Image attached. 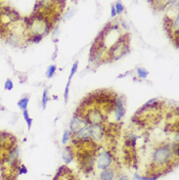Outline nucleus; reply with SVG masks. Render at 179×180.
<instances>
[{
	"mask_svg": "<svg viewBox=\"0 0 179 180\" xmlns=\"http://www.w3.org/2000/svg\"><path fill=\"white\" fill-rule=\"evenodd\" d=\"M174 155L171 151L170 144H163L157 146L153 151L152 160L154 169H168L169 167L173 166Z\"/></svg>",
	"mask_w": 179,
	"mask_h": 180,
	"instance_id": "1",
	"label": "nucleus"
},
{
	"mask_svg": "<svg viewBox=\"0 0 179 180\" xmlns=\"http://www.w3.org/2000/svg\"><path fill=\"white\" fill-rule=\"evenodd\" d=\"M129 39H130V37H129L128 34L120 35L119 39L110 47L109 50H107V57H105V62L116 61L120 60L123 56H125L129 52Z\"/></svg>",
	"mask_w": 179,
	"mask_h": 180,
	"instance_id": "2",
	"label": "nucleus"
},
{
	"mask_svg": "<svg viewBox=\"0 0 179 180\" xmlns=\"http://www.w3.org/2000/svg\"><path fill=\"white\" fill-rule=\"evenodd\" d=\"M83 119L87 125H104L106 121V114L98 107H90L86 109L83 114Z\"/></svg>",
	"mask_w": 179,
	"mask_h": 180,
	"instance_id": "3",
	"label": "nucleus"
},
{
	"mask_svg": "<svg viewBox=\"0 0 179 180\" xmlns=\"http://www.w3.org/2000/svg\"><path fill=\"white\" fill-rule=\"evenodd\" d=\"M113 164V155L109 151H102L98 154L96 165L99 169H106Z\"/></svg>",
	"mask_w": 179,
	"mask_h": 180,
	"instance_id": "4",
	"label": "nucleus"
},
{
	"mask_svg": "<svg viewBox=\"0 0 179 180\" xmlns=\"http://www.w3.org/2000/svg\"><path fill=\"white\" fill-rule=\"evenodd\" d=\"M115 119L116 121H120L125 114V100L122 96H118L116 99L115 107H114Z\"/></svg>",
	"mask_w": 179,
	"mask_h": 180,
	"instance_id": "5",
	"label": "nucleus"
},
{
	"mask_svg": "<svg viewBox=\"0 0 179 180\" xmlns=\"http://www.w3.org/2000/svg\"><path fill=\"white\" fill-rule=\"evenodd\" d=\"M105 138V125H91V140L95 142H100Z\"/></svg>",
	"mask_w": 179,
	"mask_h": 180,
	"instance_id": "6",
	"label": "nucleus"
},
{
	"mask_svg": "<svg viewBox=\"0 0 179 180\" xmlns=\"http://www.w3.org/2000/svg\"><path fill=\"white\" fill-rule=\"evenodd\" d=\"M72 137H75L78 141H88L91 140V125H85L82 126L78 131L72 135Z\"/></svg>",
	"mask_w": 179,
	"mask_h": 180,
	"instance_id": "7",
	"label": "nucleus"
},
{
	"mask_svg": "<svg viewBox=\"0 0 179 180\" xmlns=\"http://www.w3.org/2000/svg\"><path fill=\"white\" fill-rule=\"evenodd\" d=\"M85 125H87V123L85 122L83 116H79L75 115L72 119L71 122H70V131H71V133L72 135L76 134L78 130L82 126H84Z\"/></svg>",
	"mask_w": 179,
	"mask_h": 180,
	"instance_id": "8",
	"label": "nucleus"
},
{
	"mask_svg": "<svg viewBox=\"0 0 179 180\" xmlns=\"http://www.w3.org/2000/svg\"><path fill=\"white\" fill-rule=\"evenodd\" d=\"M116 177V170L113 167H108L106 169H103L99 175L100 180H114Z\"/></svg>",
	"mask_w": 179,
	"mask_h": 180,
	"instance_id": "9",
	"label": "nucleus"
},
{
	"mask_svg": "<svg viewBox=\"0 0 179 180\" xmlns=\"http://www.w3.org/2000/svg\"><path fill=\"white\" fill-rule=\"evenodd\" d=\"M73 159H75V151H73L72 146L66 147L63 152V160H65V163L70 164L72 162Z\"/></svg>",
	"mask_w": 179,
	"mask_h": 180,
	"instance_id": "10",
	"label": "nucleus"
},
{
	"mask_svg": "<svg viewBox=\"0 0 179 180\" xmlns=\"http://www.w3.org/2000/svg\"><path fill=\"white\" fill-rule=\"evenodd\" d=\"M136 141H137V136L134 134H129L125 138V146L128 148V150L130 149H134L136 146Z\"/></svg>",
	"mask_w": 179,
	"mask_h": 180,
	"instance_id": "11",
	"label": "nucleus"
},
{
	"mask_svg": "<svg viewBox=\"0 0 179 180\" xmlns=\"http://www.w3.org/2000/svg\"><path fill=\"white\" fill-rule=\"evenodd\" d=\"M159 176H160V174H148V175H144V176L135 174L134 178L136 179V180H156Z\"/></svg>",
	"mask_w": 179,
	"mask_h": 180,
	"instance_id": "12",
	"label": "nucleus"
},
{
	"mask_svg": "<svg viewBox=\"0 0 179 180\" xmlns=\"http://www.w3.org/2000/svg\"><path fill=\"white\" fill-rule=\"evenodd\" d=\"M28 102H29V98L28 97H24V98L21 99L19 102H18V107H19L23 111L27 110L28 109Z\"/></svg>",
	"mask_w": 179,
	"mask_h": 180,
	"instance_id": "13",
	"label": "nucleus"
},
{
	"mask_svg": "<svg viewBox=\"0 0 179 180\" xmlns=\"http://www.w3.org/2000/svg\"><path fill=\"white\" fill-rule=\"evenodd\" d=\"M23 116H24V121H26L27 125H28V128L30 129V128H32V125H33V119L29 116L28 110L23 111Z\"/></svg>",
	"mask_w": 179,
	"mask_h": 180,
	"instance_id": "14",
	"label": "nucleus"
},
{
	"mask_svg": "<svg viewBox=\"0 0 179 180\" xmlns=\"http://www.w3.org/2000/svg\"><path fill=\"white\" fill-rule=\"evenodd\" d=\"M49 101V96H48V89H44L43 91V94H42V101H41V106L42 109L45 110L46 106H47V103Z\"/></svg>",
	"mask_w": 179,
	"mask_h": 180,
	"instance_id": "15",
	"label": "nucleus"
},
{
	"mask_svg": "<svg viewBox=\"0 0 179 180\" xmlns=\"http://www.w3.org/2000/svg\"><path fill=\"white\" fill-rule=\"evenodd\" d=\"M43 36L41 35H35V34H28V42H33V43H38L42 40Z\"/></svg>",
	"mask_w": 179,
	"mask_h": 180,
	"instance_id": "16",
	"label": "nucleus"
},
{
	"mask_svg": "<svg viewBox=\"0 0 179 180\" xmlns=\"http://www.w3.org/2000/svg\"><path fill=\"white\" fill-rule=\"evenodd\" d=\"M136 73H137V77L141 79H145L147 78L148 74H149V72H148L147 70H145L144 68H138V69L136 70Z\"/></svg>",
	"mask_w": 179,
	"mask_h": 180,
	"instance_id": "17",
	"label": "nucleus"
},
{
	"mask_svg": "<svg viewBox=\"0 0 179 180\" xmlns=\"http://www.w3.org/2000/svg\"><path fill=\"white\" fill-rule=\"evenodd\" d=\"M56 71H57V68H56V66H55V65L49 66L47 71H46V77H47V78H51L54 76V74H55V72H56Z\"/></svg>",
	"mask_w": 179,
	"mask_h": 180,
	"instance_id": "18",
	"label": "nucleus"
},
{
	"mask_svg": "<svg viewBox=\"0 0 179 180\" xmlns=\"http://www.w3.org/2000/svg\"><path fill=\"white\" fill-rule=\"evenodd\" d=\"M71 131L70 130H65L64 131V134H63V137H62V143H63V145H67V143L69 142L70 138H71Z\"/></svg>",
	"mask_w": 179,
	"mask_h": 180,
	"instance_id": "19",
	"label": "nucleus"
},
{
	"mask_svg": "<svg viewBox=\"0 0 179 180\" xmlns=\"http://www.w3.org/2000/svg\"><path fill=\"white\" fill-rule=\"evenodd\" d=\"M77 69H78V62L76 61L75 64H73V66L72 67V70H71V72H70V76H69V80L72 79V77L75 76V73L77 72Z\"/></svg>",
	"mask_w": 179,
	"mask_h": 180,
	"instance_id": "20",
	"label": "nucleus"
},
{
	"mask_svg": "<svg viewBox=\"0 0 179 180\" xmlns=\"http://www.w3.org/2000/svg\"><path fill=\"white\" fill-rule=\"evenodd\" d=\"M14 87V84H13V81H12L11 79H6V81L4 83V88L6 90H12Z\"/></svg>",
	"mask_w": 179,
	"mask_h": 180,
	"instance_id": "21",
	"label": "nucleus"
},
{
	"mask_svg": "<svg viewBox=\"0 0 179 180\" xmlns=\"http://www.w3.org/2000/svg\"><path fill=\"white\" fill-rule=\"evenodd\" d=\"M178 23H179V15L177 14L176 18L172 21V27L171 28H172V30H173V32H177L178 30Z\"/></svg>",
	"mask_w": 179,
	"mask_h": 180,
	"instance_id": "22",
	"label": "nucleus"
},
{
	"mask_svg": "<svg viewBox=\"0 0 179 180\" xmlns=\"http://www.w3.org/2000/svg\"><path fill=\"white\" fill-rule=\"evenodd\" d=\"M70 84H71V80H68V83L65 89L64 93V98H65V102H68V99H69V90H70Z\"/></svg>",
	"mask_w": 179,
	"mask_h": 180,
	"instance_id": "23",
	"label": "nucleus"
},
{
	"mask_svg": "<svg viewBox=\"0 0 179 180\" xmlns=\"http://www.w3.org/2000/svg\"><path fill=\"white\" fill-rule=\"evenodd\" d=\"M17 170L19 172V174H26V173H28V169L24 165H20L18 166Z\"/></svg>",
	"mask_w": 179,
	"mask_h": 180,
	"instance_id": "24",
	"label": "nucleus"
},
{
	"mask_svg": "<svg viewBox=\"0 0 179 180\" xmlns=\"http://www.w3.org/2000/svg\"><path fill=\"white\" fill-rule=\"evenodd\" d=\"M115 8H116V15L122 13V11H123V6H122V4H121L120 2L116 3Z\"/></svg>",
	"mask_w": 179,
	"mask_h": 180,
	"instance_id": "25",
	"label": "nucleus"
},
{
	"mask_svg": "<svg viewBox=\"0 0 179 180\" xmlns=\"http://www.w3.org/2000/svg\"><path fill=\"white\" fill-rule=\"evenodd\" d=\"M73 14H75V10H71V11L68 12V14H66L65 18H66V19H70Z\"/></svg>",
	"mask_w": 179,
	"mask_h": 180,
	"instance_id": "26",
	"label": "nucleus"
},
{
	"mask_svg": "<svg viewBox=\"0 0 179 180\" xmlns=\"http://www.w3.org/2000/svg\"><path fill=\"white\" fill-rule=\"evenodd\" d=\"M112 12H111V16H112L113 18H115L116 16V8H115V6L114 5H112Z\"/></svg>",
	"mask_w": 179,
	"mask_h": 180,
	"instance_id": "27",
	"label": "nucleus"
},
{
	"mask_svg": "<svg viewBox=\"0 0 179 180\" xmlns=\"http://www.w3.org/2000/svg\"><path fill=\"white\" fill-rule=\"evenodd\" d=\"M119 180H129V178L127 176H125V175H122V176H120L119 178Z\"/></svg>",
	"mask_w": 179,
	"mask_h": 180,
	"instance_id": "28",
	"label": "nucleus"
}]
</instances>
